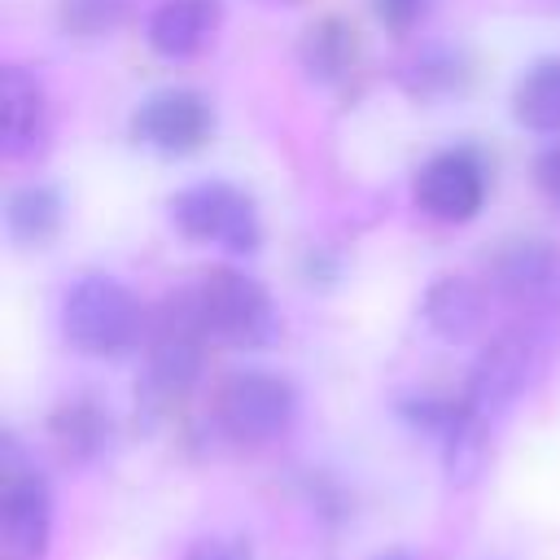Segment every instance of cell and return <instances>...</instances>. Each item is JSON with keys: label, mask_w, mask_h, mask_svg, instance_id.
Returning a JSON list of instances; mask_svg holds the SVG:
<instances>
[{"label": "cell", "mask_w": 560, "mask_h": 560, "mask_svg": "<svg viewBox=\"0 0 560 560\" xmlns=\"http://www.w3.org/2000/svg\"><path fill=\"white\" fill-rule=\"evenodd\" d=\"M206 328L192 302V284L171 293L144 332V372H140V402L149 411H166L175 398H184L206 363Z\"/></svg>", "instance_id": "6da1fadb"}, {"label": "cell", "mask_w": 560, "mask_h": 560, "mask_svg": "<svg viewBox=\"0 0 560 560\" xmlns=\"http://www.w3.org/2000/svg\"><path fill=\"white\" fill-rule=\"evenodd\" d=\"M149 332V319L136 302V293L105 271L79 276L61 298V337L70 350L109 359L131 350Z\"/></svg>", "instance_id": "7a4b0ae2"}, {"label": "cell", "mask_w": 560, "mask_h": 560, "mask_svg": "<svg viewBox=\"0 0 560 560\" xmlns=\"http://www.w3.org/2000/svg\"><path fill=\"white\" fill-rule=\"evenodd\" d=\"M192 302L210 341L228 350H267L280 337V311L262 280L236 267H210L192 284Z\"/></svg>", "instance_id": "3957f363"}, {"label": "cell", "mask_w": 560, "mask_h": 560, "mask_svg": "<svg viewBox=\"0 0 560 560\" xmlns=\"http://www.w3.org/2000/svg\"><path fill=\"white\" fill-rule=\"evenodd\" d=\"M547 346H551V332L547 324H512V328H499L472 359L468 368V381H464V402L486 416L490 424L534 385V376L542 372V359H547Z\"/></svg>", "instance_id": "277c9868"}, {"label": "cell", "mask_w": 560, "mask_h": 560, "mask_svg": "<svg viewBox=\"0 0 560 560\" xmlns=\"http://www.w3.org/2000/svg\"><path fill=\"white\" fill-rule=\"evenodd\" d=\"M52 538V490L13 433L0 438V542L4 560H44Z\"/></svg>", "instance_id": "5b68a950"}, {"label": "cell", "mask_w": 560, "mask_h": 560, "mask_svg": "<svg viewBox=\"0 0 560 560\" xmlns=\"http://www.w3.org/2000/svg\"><path fill=\"white\" fill-rule=\"evenodd\" d=\"M171 223L179 236L201 241V245H219L228 254H254L262 245V219L258 206L245 188L228 184V179H197L184 184L171 201Z\"/></svg>", "instance_id": "8992f818"}, {"label": "cell", "mask_w": 560, "mask_h": 560, "mask_svg": "<svg viewBox=\"0 0 560 560\" xmlns=\"http://www.w3.org/2000/svg\"><path fill=\"white\" fill-rule=\"evenodd\" d=\"M293 416H298L293 381L280 372H267V368L228 372L214 394V424L241 446L276 442L293 424Z\"/></svg>", "instance_id": "52a82bcc"}, {"label": "cell", "mask_w": 560, "mask_h": 560, "mask_svg": "<svg viewBox=\"0 0 560 560\" xmlns=\"http://www.w3.org/2000/svg\"><path fill=\"white\" fill-rule=\"evenodd\" d=\"M486 280L529 324H547L560 315V249L542 236L503 241L486 258Z\"/></svg>", "instance_id": "ba28073f"}, {"label": "cell", "mask_w": 560, "mask_h": 560, "mask_svg": "<svg viewBox=\"0 0 560 560\" xmlns=\"http://www.w3.org/2000/svg\"><path fill=\"white\" fill-rule=\"evenodd\" d=\"M490 192V166L477 144H451L420 162L411 197L433 223H472Z\"/></svg>", "instance_id": "9c48e42d"}, {"label": "cell", "mask_w": 560, "mask_h": 560, "mask_svg": "<svg viewBox=\"0 0 560 560\" xmlns=\"http://www.w3.org/2000/svg\"><path fill=\"white\" fill-rule=\"evenodd\" d=\"M127 131L158 158H188L214 136V105L197 88H158L131 109Z\"/></svg>", "instance_id": "30bf717a"}, {"label": "cell", "mask_w": 560, "mask_h": 560, "mask_svg": "<svg viewBox=\"0 0 560 560\" xmlns=\"http://www.w3.org/2000/svg\"><path fill=\"white\" fill-rule=\"evenodd\" d=\"M52 109L44 83L26 66L0 70V153L9 162H35L48 153Z\"/></svg>", "instance_id": "8fae6325"}, {"label": "cell", "mask_w": 560, "mask_h": 560, "mask_svg": "<svg viewBox=\"0 0 560 560\" xmlns=\"http://www.w3.org/2000/svg\"><path fill=\"white\" fill-rule=\"evenodd\" d=\"M223 26V0H162L144 22V44L162 61H192Z\"/></svg>", "instance_id": "7c38bea8"}, {"label": "cell", "mask_w": 560, "mask_h": 560, "mask_svg": "<svg viewBox=\"0 0 560 560\" xmlns=\"http://www.w3.org/2000/svg\"><path fill=\"white\" fill-rule=\"evenodd\" d=\"M420 319L438 341L464 346L486 328V289L464 276H438L420 298Z\"/></svg>", "instance_id": "4fadbf2b"}, {"label": "cell", "mask_w": 560, "mask_h": 560, "mask_svg": "<svg viewBox=\"0 0 560 560\" xmlns=\"http://www.w3.org/2000/svg\"><path fill=\"white\" fill-rule=\"evenodd\" d=\"M298 66L319 88H341L359 66V35L346 18L324 13L315 18L298 39Z\"/></svg>", "instance_id": "5bb4252c"}, {"label": "cell", "mask_w": 560, "mask_h": 560, "mask_svg": "<svg viewBox=\"0 0 560 560\" xmlns=\"http://www.w3.org/2000/svg\"><path fill=\"white\" fill-rule=\"evenodd\" d=\"M66 228V197L57 184L26 179L4 197V232L18 249H44Z\"/></svg>", "instance_id": "9a60e30c"}, {"label": "cell", "mask_w": 560, "mask_h": 560, "mask_svg": "<svg viewBox=\"0 0 560 560\" xmlns=\"http://www.w3.org/2000/svg\"><path fill=\"white\" fill-rule=\"evenodd\" d=\"M398 83H402V92H407L411 101H420V105H442V101H455V96L468 92V83H472V61H468L459 48H451V44H429V48H420V52L402 66Z\"/></svg>", "instance_id": "2e32d148"}, {"label": "cell", "mask_w": 560, "mask_h": 560, "mask_svg": "<svg viewBox=\"0 0 560 560\" xmlns=\"http://www.w3.org/2000/svg\"><path fill=\"white\" fill-rule=\"evenodd\" d=\"M48 433L57 442V451L70 459V464H92L109 451V438H114V420L109 411L88 398V394H74L66 398L52 416H48Z\"/></svg>", "instance_id": "e0dca14e"}, {"label": "cell", "mask_w": 560, "mask_h": 560, "mask_svg": "<svg viewBox=\"0 0 560 560\" xmlns=\"http://www.w3.org/2000/svg\"><path fill=\"white\" fill-rule=\"evenodd\" d=\"M512 118L525 131L556 136L560 131V57H538L512 83Z\"/></svg>", "instance_id": "ac0fdd59"}, {"label": "cell", "mask_w": 560, "mask_h": 560, "mask_svg": "<svg viewBox=\"0 0 560 560\" xmlns=\"http://www.w3.org/2000/svg\"><path fill=\"white\" fill-rule=\"evenodd\" d=\"M464 398V394H459ZM486 459H490V420L477 416L468 402L459 411V420L446 429L442 438V468H446V481L451 486H472L481 472H486Z\"/></svg>", "instance_id": "d6986e66"}, {"label": "cell", "mask_w": 560, "mask_h": 560, "mask_svg": "<svg viewBox=\"0 0 560 560\" xmlns=\"http://www.w3.org/2000/svg\"><path fill=\"white\" fill-rule=\"evenodd\" d=\"M127 0H57V22L70 39H105L122 26Z\"/></svg>", "instance_id": "ffe728a7"}, {"label": "cell", "mask_w": 560, "mask_h": 560, "mask_svg": "<svg viewBox=\"0 0 560 560\" xmlns=\"http://www.w3.org/2000/svg\"><path fill=\"white\" fill-rule=\"evenodd\" d=\"M459 411H464V398H451V394H407V398H398V416L411 429H420V433H429L438 442L459 420Z\"/></svg>", "instance_id": "44dd1931"}, {"label": "cell", "mask_w": 560, "mask_h": 560, "mask_svg": "<svg viewBox=\"0 0 560 560\" xmlns=\"http://www.w3.org/2000/svg\"><path fill=\"white\" fill-rule=\"evenodd\" d=\"M429 4L433 0H372V13L389 35H411L429 18Z\"/></svg>", "instance_id": "7402d4cb"}, {"label": "cell", "mask_w": 560, "mask_h": 560, "mask_svg": "<svg viewBox=\"0 0 560 560\" xmlns=\"http://www.w3.org/2000/svg\"><path fill=\"white\" fill-rule=\"evenodd\" d=\"M534 184L560 210V140L547 144V149H538V158H534Z\"/></svg>", "instance_id": "603a6c76"}, {"label": "cell", "mask_w": 560, "mask_h": 560, "mask_svg": "<svg viewBox=\"0 0 560 560\" xmlns=\"http://www.w3.org/2000/svg\"><path fill=\"white\" fill-rule=\"evenodd\" d=\"M184 560H254V551L241 538H201Z\"/></svg>", "instance_id": "cb8c5ba5"}, {"label": "cell", "mask_w": 560, "mask_h": 560, "mask_svg": "<svg viewBox=\"0 0 560 560\" xmlns=\"http://www.w3.org/2000/svg\"><path fill=\"white\" fill-rule=\"evenodd\" d=\"M521 9H529V13H547V18H560V0H521Z\"/></svg>", "instance_id": "d4e9b609"}, {"label": "cell", "mask_w": 560, "mask_h": 560, "mask_svg": "<svg viewBox=\"0 0 560 560\" xmlns=\"http://www.w3.org/2000/svg\"><path fill=\"white\" fill-rule=\"evenodd\" d=\"M381 560H411V556H402V551H389V556H381Z\"/></svg>", "instance_id": "484cf974"}, {"label": "cell", "mask_w": 560, "mask_h": 560, "mask_svg": "<svg viewBox=\"0 0 560 560\" xmlns=\"http://www.w3.org/2000/svg\"><path fill=\"white\" fill-rule=\"evenodd\" d=\"M262 4H298V0H262Z\"/></svg>", "instance_id": "4316f807"}]
</instances>
